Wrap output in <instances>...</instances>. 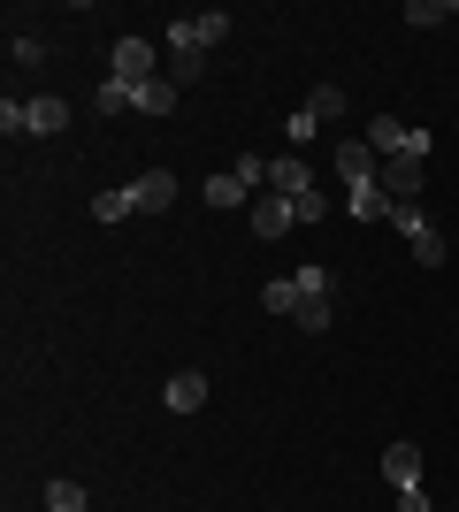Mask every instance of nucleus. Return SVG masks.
Here are the masks:
<instances>
[{"label": "nucleus", "instance_id": "nucleus-12", "mask_svg": "<svg viewBox=\"0 0 459 512\" xmlns=\"http://www.w3.org/2000/svg\"><path fill=\"white\" fill-rule=\"evenodd\" d=\"M391 207H398V199L383 192V184H352V192H345V214H360V222H383Z\"/></svg>", "mask_w": 459, "mask_h": 512}, {"label": "nucleus", "instance_id": "nucleus-11", "mask_svg": "<svg viewBox=\"0 0 459 512\" xmlns=\"http://www.w3.org/2000/svg\"><path fill=\"white\" fill-rule=\"evenodd\" d=\"M306 184H314V169H306L299 153H276V161H268V192H284V199H299Z\"/></svg>", "mask_w": 459, "mask_h": 512}, {"label": "nucleus", "instance_id": "nucleus-25", "mask_svg": "<svg viewBox=\"0 0 459 512\" xmlns=\"http://www.w3.org/2000/svg\"><path fill=\"white\" fill-rule=\"evenodd\" d=\"M291 214H299V222H322V214H329V199H322V184H306V192H299V199H291Z\"/></svg>", "mask_w": 459, "mask_h": 512}, {"label": "nucleus", "instance_id": "nucleus-20", "mask_svg": "<svg viewBox=\"0 0 459 512\" xmlns=\"http://www.w3.org/2000/svg\"><path fill=\"white\" fill-rule=\"evenodd\" d=\"M138 115H176V85H169V77L138 85Z\"/></svg>", "mask_w": 459, "mask_h": 512}, {"label": "nucleus", "instance_id": "nucleus-26", "mask_svg": "<svg viewBox=\"0 0 459 512\" xmlns=\"http://www.w3.org/2000/svg\"><path fill=\"white\" fill-rule=\"evenodd\" d=\"M291 321H299V329H314V337H322V329H329V299H299V314H291Z\"/></svg>", "mask_w": 459, "mask_h": 512}, {"label": "nucleus", "instance_id": "nucleus-22", "mask_svg": "<svg viewBox=\"0 0 459 512\" xmlns=\"http://www.w3.org/2000/svg\"><path fill=\"white\" fill-rule=\"evenodd\" d=\"M161 77H169L176 92H184V85H199V77H207V54H169V69H161Z\"/></svg>", "mask_w": 459, "mask_h": 512}, {"label": "nucleus", "instance_id": "nucleus-3", "mask_svg": "<svg viewBox=\"0 0 459 512\" xmlns=\"http://www.w3.org/2000/svg\"><path fill=\"white\" fill-rule=\"evenodd\" d=\"M375 184H383V192H391L398 207H414V199H421V184H429V161H414V153H391Z\"/></svg>", "mask_w": 459, "mask_h": 512}, {"label": "nucleus", "instance_id": "nucleus-16", "mask_svg": "<svg viewBox=\"0 0 459 512\" xmlns=\"http://www.w3.org/2000/svg\"><path fill=\"white\" fill-rule=\"evenodd\" d=\"M306 115H314V123H337V115H345V85H314L306 92Z\"/></svg>", "mask_w": 459, "mask_h": 512}, {"label": "nucleus", "instance_id": "nucleus-5", "mask_svg": "<svg viewBox=\"0 0 459 512\" xmlns=\"http://www.w3.org/2000/svg\"><path fill=\"white\" fill-rule=\"evenodd\" d=\"M54 130H69V100L31 92V100H23V138H54Z\"/></svg>", "mask_w": 459, "mask_h": 512}, {"label": "nucleus", "instance_id": "nucleus-2", "mask_svg": "<svg viewBox=\"0 0 459 512\" xmlns=\"http://www.w3.org/2000/svg\"><path fill=\"white\" fill-rule=\"evenodd\" d=\"M230 31V16L222 8H199V16H176L169 23V54H207V46Z\"/></svg>", "mask_w": 459, "mask_h": 512}, {"label": "nucleus", "instance_id": "nucleus-24", "mask_svg": "<svg viewBox=\"0 0 459 512\" xmlns=\"http://www.w3.org/2000/svg\"><path fill=\"white\" fill-rule=\"evenodd\" d=\"M291 283H299L306 299H329V268H322V260H299V276H291Z\"/></svg>", "mask_w": 459, "mask_h": 512}, {"label": "nucleus", "instance_id": "nucleus-1", "mask_svg": "<svg viewBox=\"0 0 459 512\" xmlns=\"http://www.w3.org/2000/svg\"><path fill=\"white\" fill-rule=\"evenodd\" d=\"M391 222H398V237H406V253H414L421 268H444V230L421 207H391Z\"/></svg>", "mask_w": 459, "mask_h": 512}, {"label": "nucleus", "instance_id": "nucleus-28", "mask_svg": "<svg viewBox=\"0 0 459 512\" xmlns=\"http://www.w3.org/2000/svg\"><path fill=\"white\" fill-rule=\"evenodd\" d=\"M8 54H16V69H39V62H46V46H39V39H16Z\"/></svg>", "mask_w": 459, "mask_h": 512}, {"label": "nucleus", "instance_id": "nucleus-15", "mask_svg": "<svg viewBox=\"0 0 459 512\" xmlns=\"http://www.w3.org/2000/svg\"><path fill=\"white\" fill-rule=\"evenodd\" d=\"M123 214H138V192H131V184H115V192L92 199V222H123Z\"/></svg>", "mask_w": 459, "mask_h": 512}, {"label": "nucleus", "instance_id": "nucleus-29", "mask_svg": "<svg viewBox=\"0 0 459 512\" xmlns=\"http://www.w3.org/2000/svg\"><path fill=\"white\" fill-rule=\"evenodd\" d=\"M314 130H322V123H314V115H306V107H299V115H291V123H284V138H291V146H306Z\"/></svg>", "mask_w": 459, "mask_h": 512}, {"label": "nucleus", "instance_id": "nucleus-7", "mask_svg": "<svg viewBox=\"0 0 459 512\" xmlns=\"http://www.w3.org/2000/svg\"><path fill=\"white\" fill-rule=\"evenodd\" d=\"M253 230H261V245H276L284 230H299L291 199H284V192H261V199H253Z\"/></svg>", "mask_w": 459, "mask_h": 512}, {"label": "nucleus", "instance_id": "nucleus-10", "mask_svg": "<svg viewBox=\"0 0 459 512\" xmlns=\"http://www.w3.org/2000/svg\"><path fill=\"white\" fill-rule=\"evenodd\" d=\"M131 192H138V214H161V207H176V169H146V176L131 184Z\"/></svg>", "mask_w": 459, "mask_h": 512}, {"label": "nucleus", "instance_id": "nucleus-30", "mask_svg": "<svg viewBox=\"0 0 459 512\" xmlns=\"http://www.w3.org/2000/svg\"><path fill=\"white\" fill-rule=\"evenodd\" d=\"M398 512H437V505H429V490H398Z\"/></svg>", "mask_w": 459, "mask_h": 512}, {"label": "nucleus", "instance_id": "nucleus-21", "mask_svg": "<svg viewBox=\"0 0 459 512\" xmlns=\"http://www.w3.org/2000/svg\"><path fill=\"white\" fill-rule=\"evenodd\" d=\"M452 16H459L452 0H444V8L437 0H406V23H414V31H437V23H452Z\"/></svg>", "mask_w": 459, "mask_h": 512}, {"label": "nucleus", "instance_id": "nucleus-8", "mask_svg": "<svg viewBox=\"0 0 459 512\" xmlns=\"http://www.w3.org/2000/svg\"><path fill=\"white\" fill-rule=\"evenodd\" d=\"M161 406H169V413H199V406H207V375H199V367L169 375V383H161Z\"/></svg>", "mask_w": 459, "mask_h": 512}, {"label": "nucleus", "instance_id": "nucleus-13", "mask_svg": "<svg viewBox=\"0 0 459 512\" xmlns=\"http://www.w3.org/2000/svg\"><path fill=\"white\" fill-rule=\"evenodd\" d=\"M406 130H414V123H398V115H375V123H368V146L391 161V153H406Z\"/></svg>", "mask_w": 459, "mask_h": 512}, {"label": "nucleus", "instance_id": "nucleus-19", "mask_svg": "<svg viewBox=\"0 0 459 512\" xmlns=\"http://www.w3.org/2000/svg\"><path fill=\"white\" fill-rule=\"evenodd\" d=\"M46 512H92L85 482H46Z\"/></svg>", "mask_w": 459, "mask_h": 512}, {"label": "nucleus", "instance_id": "nucleus-4", "mask_svg": "<svg viewBox=\"0 0 459 512\" xmlns=\"http://www.w3.org/2000/svg\"><path fill=\"white\" fill-rule=\"evenodd\" d=\"M161 54H153V39H115V69L108 77H123V85H153V77H161Z\"/></svg>", "mask_w": 459, "mask_h": 512}, {"label": "nucleus", "instance_id": "nucleus-18", "mask_svg": "<svg viewBox=\"0 0 459 512\" xmlns=\"http://www.w3.org/2000/svg\"><path fill=\"white\" fill-rule=\"evenodd\" d=\"M299 299H306V291H299V283H291V276H276V283H268V291H261V306H268V314H299Z\"/></svg>", "mask_w": 459, "mask_h": 512}, {"label": "nucleus", "instance_id": "nucleus-6", "mask_svg": "<svg viewBox=\"0 0 459 512\" xmlns=\"http://www.w3.org/2000/svg\"><path fill=\"white\" fill-rule=\"evenodd\" d=\"M337 176H345V192L352 184H375V176H383V153H375L368 138H352V146H337Z\"/></svg>", "mask_w": 459, "mask_h": 512}, {"label": "nucleus", "instance_id": "nucleus-14", "mask_svg": "<svg viewBox=\"0 0 459 512\" xmlns=\"http://www.w3.org/2000/svg\"><path fill=\"white\" fill-rule=\"evenodd\" d=\"M131 107H138V85H123V77H108L92 92V115H131Z\"/></svg>", "mask_w": 459, "mask_h": 512}, {"label": "nucleus", "instance_id": "nucleus-17", "mask_svg": "<svg viewBox=\"0 0 459 512\" xmlns=\"http://www.w3.org/2000/svg\"><path fill=\"white\" fill-rule=\"evenodd\" d=\"M207 207H253V192H245L238 176L222 169V176H207Z\"/></svg>", "mask_w": 459, "mask_h": 512}, {"label": "nucleus", "instance_id": "nucleus-27", "mask_svg": "<svg viewBox=\"0 0 459 512\" xmlns=\"http://www.w3.org/2000/svg\"><path fill=\"white\" fill-rule=\"evenodd\" d=\"M0 130H8V138H23V100H16V92L0 100Z\"/></svg>", "mask_w": 459, "mask_h": 512}, {"label": "nucleus", "instance_id": "nucleus-23", "mask_svg": "<svg viewBox=\"0 0 459 512\" xmlns=\"http://www.w3.org/2000/svg\"><path fill=\"white\" fill-rule=\"evenodd\" d=\"M230 176H238V184H245L253 199L268 192V161H261V153H238V161H230Z\"/></svg>", "mask_w": 459, "mask_h": 512}, {"label": "nucleus", "instance_id": "nucleus-9", "mask_svg": "<svg viewBox=\"0 0 459 512\" xmlns=\"http://www.w3.org/2000/svg\"><path fill=\"white\" fill-rule=\"evenodd\" d=\"M383 482H391V490H421V444H391L383 451Z\"/></svg>", "mask_w": 459, "mask_h": 512}]
</instances>
